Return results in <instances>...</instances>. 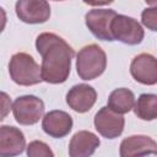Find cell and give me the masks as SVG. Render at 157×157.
<instances>
[{
	"label": "cell",
	"mask_w": 157,
	"mask_h": 157,
	"mask_svg": "<svg viewBox=\"0 0 157 157\" xmlns=\"http://www.w3.org/2000/svg\"><path fill=\"white\" fill-rule=\"evenodd\" d=\"M27 156L29 157H54V152L50 147L39 140H34L29 142L27 146Z\"/></svg>",
	"instance_id": "e0dca14e"
},
{
	"label": "cell",
	"mask_w": 157,
	"mask_h": 157,
	"mask_svg": "<svg viewBox=\"0 0 157 157\" xmlns=\"http://www.w3.org/2000/svg\"><path fill=\"white\" fill-rule=\"evenodd\" d=\"M82 1L90 6H102V5H109L114 0H82Z\"/></svg>",
	"instance_id": "ffe728a7"
},
{
	"label": "cell",
	"mask_w": 157,
	"mask_h": 157,
	"mask_svg": "<svg viewBox=\"0 0 157 157\" xmlns=\"http://www.w3.org/2000/svg\"><path fill=\"white\" fill-rule=\"evenodd\" d=\"M43 131L54 139L66 136L72 129V118L64 110H50L42 120Z\"/></svg>",
	"instance_id": "7c38bea8"
},
{
	"label": "cell",
	"mask_w": 157,
	"mask_h": 157,
	"mask_svg": "<svg viewBox=\"0 0 157 157\" xmlns=\"http://www.w3.org/2000/svg\"><path fill=\"white\" fill-rule=\"evenodd\" d=\"M26 148L23 132L15 126H0V157H12L21 155Z\"/></svg>",
	"instance_id": "30bf717a"
},
{
	"label": "cell",
	"mask_w": 157,
	"mask_h": 157,
	"mask_svg": "<svg viewBox=\"0 0 157 157\" xmlns=\"http://www.w3.org/2000/svg\"><path fill=\"white\" fill-rule=\"evenodd\" d=\"M96 101H97L96 90L92 86L86 85V83L75 85L66 93L67 105L77 113L88 112L93 107Z\"/></svg>",
	"instance_id": "8fae6325"
},
{
	"label": "cell",
	"mask_w": 157,
	"mask_h": 157,
	"mask_svg": "<svg viewBox=\"0 0 157 157\" xmlns=\"http://www.w3.org/2000/svg\"><path fill=\"white\" fill-rule=\"evenodd\" d=\"M110 32L114 40H119L128 45L140 44L145 36L141 25L135 18L118 13L110 23Z\"/></svg>",
	"instance_id": "277c9868"
},
{
	"label": "cell",
	"mask_w": 157,
	"mask_h": 157,
	"mask_svg": "<svg viewBox=\"0 0 157 157\" xmlns=\"http://www.w3.org/2000/svg\"><path fill=\"white\" fill-rule=\"evenodd\" d=\"M134 112L142 120H155L157 117V96L153 93H142L134 103Z\"/></svg>",
	"instance_id": "2e32d148"
},
{
	"label": "cell",
	"mask_w": 157,
	"mask_h": 157,
	"mask_svg": "<svg viewBox=\"0 0 157 157\" xmlns=\"http://www.w3.org/2000/svg\"><path fill=\"white\" fill-rule=\"evenodd\" d=\"M94 128L105 139H115L121 135L125 125L123 114L112 110L108 107H102L94 115Z\"/></svg>",
	"instance_id": "ba28073f"
},
{
	"label": "cell",
	"mask_w": 157,
	"mask_h": 157,
	"mask_svg": "<svg viewBox=\"0 0 157 157\" xmlns=\"http://www.w3.org/2000/svg\"><path fill=\"white\" fill-rule=\"evenodd\" d=\"M101 141L97 135L91 131H77L70 140L69 155L70 157H88L94 153Z\"/></svg>",
	"instance_id": "5bb4252c"
},
{
	"label": "cell",
	"mask_w": 157,
	"mask_h": 157,
	"mask_svg": "<svg viewBox=\"0 0 157 157\" xmlns=\"http://www.w3.org/2000/svg\"><path fill=\"white\" fill-rule=\"evenodd\" d=\"M156 141L146 135H132L124 139L120 144L119 155L121 157L146 156L156 153Z\"/></svg>",
	"instance_id": "4fadbf2b"
},
{
	"label": "cell",
	"mask_w": 157,
	"mask_h": 157,
	"mask_svg": "<svg viewBox=\"0 0 157 157\" xmlns=\"http://www.w3.org/2000/svg\"><path fill=\"white\" fill-rule=\"evenodd\" d=\"M12 108V102L6 92L0 91V121H2L10 113Z\"/></svg>",
	"instance_id": "d6986e66"
},
{
	"label": "cell",
	"mask_w": 157,
	"mask_h": 157,
	"mask_svg": "<svg viewBox=\"0 0 157 157\" xmlns=\"http://www.w3.org/2000/svg\"><path fill=\"white\" fill-rule=\"evenodd\" d=\"M6 21H7V17H6V12L5 10L0 6V34L2 33L5 26H6Z\"/></svg>",
	"instance_id": "44dd1931"
},
{
	"label": "cell",
	"mask_w": 157,
	"mask_h": 157,
	"mask_svg": "<svg viewBox=\"0 0 157 157\" xmlns=\"http://www.w3.org/2000/svg\"><path fill=\"white\" fill-rule=\"evenodd\" d=\"M11 80L20 86H32L42 82L40 66L27 53H16L9 63Z\"/></svg>",
	"instance_id": "3957f363"
},
{
	"label": "cell",
	"mask_w": 157,
	"mask_h": 157,
	"mask_svg": "<svg viewBox=\"0 0 157 157\" xmlns=\"http://www.w3.org/2000/svg\"><path fill=\"white\" fill-rule=\"evenodd\" d=\"M131 76L142 85H155L157 82V61L156 58L147 53L136 55L130 64Z\"/></svg>",
	"instance_id": "9c48e42d"
},
{
	"label": "cell",
	"mask_w": 157,
	"mask_h": 157,
	"mask_svg": "<svg viewBox=\"0 0 157 157\" xmlns=\"http://www.w3.org/2000/svg\"><path fill=\"white\" fill-rule=\"evenodd\" d=\"M135 103V96L134 93L125 87L117 88L114 90L109 97H108V108L112 110L119 113V114H125L129 113Z\"/></svg>",
	"instance_id": "9a60e30c"
},
{
	"label": "cell",
	"mask_w": 157,
	"mask_h": 157,
	"mask_svg": "<svg viewBox=\"0 0 157 157\" xmlns=\"http://www.w3.org/2000/svg\"><path fill=\"white\" fill-rule=\"evenodd\" d=\"M117 12L110 9H94L85 15V22L91 33L101 39L113 42V36L110 32V23Z\"/></svg>",
	"instance_id": "8992f818"
},
{
	"label": "cell",
	"mask_w": 157,
	"mask_h": 157,
	"mask_svg": "<svg viewBox=\"0 0 157 157\" xmlns=\"http://www.w3.org/2000/svg\"><path fill=\"white\" fill-rule=\"evenodd\" d=\"M148 5H152V6H155L156 5V0H145Z\"/></svg>",
	"instance_id": "7402d4cb"
},
{
	"label": "cell",
	"mask_w": 157,
	"mask_h": 157,
	"mask_svg": "<svg viewBox=\"0 0 157 157\" xmlns=\"http://www.w3.org/2000/svg\"><path fill=\"white\" fill-rule=\"evenodd\" d=\"M53 1H64V0H53Z\"/></svg>",
	"instance_id": "603a6c76"
},
{
	"label": "cell",
	"mask_w": 157,
	"mask_h": 157,
	"mask_svg": "<svg viewBox=\"0 0 157 157\" xmlns=\"http://www.w3.org/2000/svg\"><path fill=\"white\" fill-rule=\"evenodd\" d=\"M141 20L144 26H146L151 31H157V9L152 6L150 9H145L141 13Z\"/></svg>",
	"instance_id": "ac0fdd59"
},
{
	"label": "cell",
	"mask_w": 157,
	"mask_h": 157,
	"mask_svg": "<svg viewBox=\"0 0 157 157\" xmlns=\"http://www.w3.org/2000/svg\"><path fill=\"white\" fill-rule=\"evenodd\" d=\"M107 67V55L97 44H88L80 49L76 55V70L80 78L85 81L101 76Z\"/></svg>",
	"instance_id": "7a4b0ae2"
},
{
	"label": "cell",
	"mask_w": 157,
	"mask_h": 157,
	"mask_svg": "<svg viewBox=\"0 0 157 157\" xmlns=\"http://www.w3.org/2000/svg\"><path fill=\"white\" fill-rule=\"evenodd\" d=\"M12 113L15 120L20 125H33L39 121L44 114V103L40 98L26 94L15 99L12 103Z\"/></svg>",
	"instance_id": "5b68a950"
},
{
	"label": "cell",
	"mask_w": 157,
	"mask_h": 157,
	"mask_svg": "<svg viewBox=\"0 0 157 157\" xmlns=\"http://www.w3.org/2000/svg\"><path fill=\"white\" fill-rule=\"evenodd\" d=\"M15 11L22 22L29 25L44 23L50 17V6L47 0H17Z\"/></svg>",
	"instance_id": "52a82bcc"
},
{
	"label": "cell",
	"mask_w": 157,
	"mask_h": 157,
	"mask_svg": "<svg viewBox=\"0 0 157 157\" xmlns=\"http://www.w3.org/2000/svg\"><path fill=\"white\" fill-rule=\"evenodd\" d=\"M37 52L42 56V80L48 83H63L71 70L74 49L58 34L44 32L36 39Z\"/></svg>",
	"instance_id": "6da1fadb"
}]
</instances>
